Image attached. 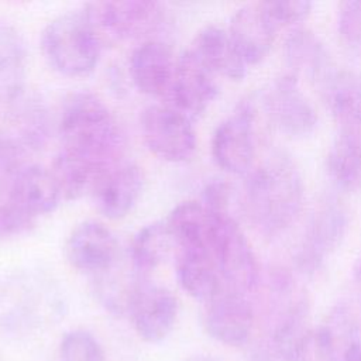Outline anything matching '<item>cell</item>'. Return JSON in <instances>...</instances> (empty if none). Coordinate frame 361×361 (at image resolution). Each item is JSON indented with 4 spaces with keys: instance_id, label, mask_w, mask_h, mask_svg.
<instances>
[{
    "instance_id": "4dcf8cb0",
    "label": "cell",
    "mask_w": 361,
    "mask_h": 361,
    "mask_svg": "<svg viewBox=\"0 0 361 361\" xmlns=\"http://www.w3.org/2000/svg\"><path fill=\"white\" fill-rule=\"evenodd\" d=\"M62 361H106L96 337L82 329L68 331L59 345Z\"/></svg>"
},
{
    "instance_id": "d4e9b609",
    "label": "cell",
    "mask_w": 361,
    "mask_h": 361,
    "mask_svg": "<svg viewBox=\"0 0 361 361\" xmlns=\"http://www.w3.org/2000/svg\"><path fill=\"white\" fill-rule=\"evenodd\" d=\"M326 169L337 189L347 193L361 189V133L338 130L327 151Z\"/></svg>"
},
{
    "instance_id": "4fadbf2b",
    "label": "cell",
    "mask_w": 361,
    "mask_h": 361,
    "mask_svg": "<svg viewBox=\"0 0 361 361\" xmlns=\"http://www.w3.org/2000/svg\"><path fill=\"white\" fill-rule=\"evenodd\" d=\"M144 188V175L133 162H117L97 179L92 195L97 210L107 219L127 216L138 202Z\"/></svg>"
},
{
    "instance_id": "7402d4cb",
    "label": "cell",
    "mask_w": 361,
    "mask_h": 361,
    "mask_svg": "<svg viewBox=\"0 0 361 361\" xmlns=\"http://www.w3.org/2000/svg\"><path fill=\"white\" fill-rule=\"evenodd\" d=\"M320 87L338 130L361 133V76L353 71L334 69Z\"/></svg>"
},
{
    "instance_id": "603a6c76",
    "label": "cell",
    "mask_w": 361,
    "mask_h": 361,
    "mask_svg": "<svg viewBox=\"0 0 361 361\" xmlns=\"http://www.w3.org/2000/svg\"><path fill=\"white\" fill-rule=\"evenodd\" d=\"M176 276L182 289L199 302L209 303L224 290L216 261L206 251L178 250Z\"/></svg>"
},
{
    "instance_id": "5bb4252c",
    "label": "cell",
    "mask_w": 361,
    "mask_h": 361,
    "mask_svg": "<svg viewBox=\"0 0 361 361\" xmlns=\"http://www.w3.org/2000/svg\"><path fill=\"white\" fill-rule=\"evenodd\" d=\"M206 305L204 326L214 340L226 345H241L250 338L255 314L247 295L221 290Z\"/></svg>"
},
{
    "instance_id": "7c38bea8",
    "label": "cell",
    "mask_w": 361,
    "mask_h": 361,
    "mask_svg": "<svg viewBox=\"0 0 361 361\" xmlns=\"http://www.w3.org/2000/svg\"><path fill=\"white\" fill-rule=\"evenodd\" d=\"M65 255L75 269L97 275L118 259V243L107 226L86 220L79 223L68 235Z\"/></svg>"
},
{
    "instance_id": "8d00e7d4",
    "label": "cell",
    "mask_w": 361,
    "mask_h": 361,
    "mask_svg": "<svg viewBox=\"0 0 361 361\" xmlns=\"http://www.w3.org/2000/svg\"><path fill=\"white\" fill-rule=\"evenodd\" d=\"M188 361H220V360H217L216 357H212V355L202 354V355H195V357L189 358Z\"/></svg>"
},
{
    "instance_id": "52a82bcc",
    "label": "cell",
    "mask_w": 361,
    "mask_h": 361,
    "mask_svg": "<svg viewBox=\"0 0 361 361\" xmlns=\"http://www.w3.org/2000/svg\"><path fill=\"white\" fill-rule=\"evenodd\" d=\"M212 252L224 290L247 295L257 286L259 267L255 254L237 221L228 214L219 219Z\"/></svg>"
},
{
    "instance_id": "f1b7e54d",
    "label": "cell",
    "mask_w": 361,
    "mask_h": 361,
    "mask_svg": "<svg viewBox=\"0 0 361 361\" xmlns=\"http://www.w3.org/2000/svg\"><path fill=\"white\" fill-rule=\"evenodd\" d=\"M10 116L16 124L11 134L27 151L39 149L48 138V118L42 103L38 99H23Z\"/></svg>"
},
{
    "instance_id": "3957f363",
    "label": "cell",
    "mask_w": 361,
    "mask_h": 361,
    "mask_svg": "<svg viewBox=\"0 0 361 361\" xmlns=\"http://www.w3.org/2000/svg\"><path fill=\"white\" fill-rule=\"evenodd\" d=\"M103 42L85 10H72L51 20L41 34L49 66L63 76H85L99 63Z\"/></svg>"
},
{
    "instance_id": "e575fe53",
    "label": "cell",
    "mask_w": 361,
    "mask_h": 361,
    "mask_svg": "<svg viewBox=\"0 0 361 361\" xmlns=\"http://www.w3.org/2000/svg\"><path fill=\"white\" fill-rule=\"evenodd\" d=\"M233 196L231 186L224 180L209 182L202 193V203L210 210L221 214H228V204Z\"/></svg>"
},
{
    "instance_id": "277c9868",
    "label": "cell",
    "mask_w": 361,
    "mask_h": 361,
    "mask_svg": "<svg viewBox=\"0 0 361 361\" xmlns=\"http://www.w3.org/2000/svg\"><path fill=\"white\" fill-rule=\"evenodd\" d=\"M258 93L241 100L235 111L223 120L212 137V157L219 168L233 175H248L257 155L255 123Z\"/></svg>"
},
{
    "instance_id": "44dd1931",
    "label": "cell",
    "mask_w": 361,
    "mask_h": 361,
    "mask_svg": "<svg viewBox=\"0 0 361 361\" xmlns=\"http://www.w3.org/2000/svg\"><path fill=\"white\" fill-rule=\"evenodd\" d=\"M190 49L214 76L241 80L247 75V63L235 49L227 30L219 25L209 24L200 28Z\"/></svg>"
},
{
    "instance_id": "f546056e",
    "label": "cell",
    "mask_w": 361,
    "mask_h": 361,
    "mask_svg": "<svg viewBox=\"0 0 361 361\" xmlns=\"http://www.w3.org/2000/svg\"><path fill=\"white\" fill-rule=\"evenodd\" d=\"M27 149L7 133H0V197H4L21 171L28 165Z\"/></svg>"
},
{
    "instance_id": "ba28073f",
    "label": "cell",
    "mask_w": 361,
    "mask_h": 361,
    "mask_svg": "<svg viewBox=\"0 0 361 361\" xmlns=\"http://www.w3.org/2000/svg\"><path fill=\"white\" fill-rule=\"evenodd\" d=\"M141 133L148 149L168 162L188 161L196 149L192 118L166 103L148 106L142 111Z\"/></svg>"
},
{
    "instance_id": "8992f818",
    "label": "cell",
    "mask_w": 361,
    "mask_h": 361,
    "mask_svg": "<svg viewBox=\"0 0 361 361\" xmlns=\"http://www.w3.org/2000/svg\"><path fill=\"white\" fill-rule=\"evenodd\" d=\"M82 8L103 45L145 37L155 31L162 18V8L155 1H92Z\"/></svg>"
},
{
    "instance_id": "7a4b0ae2",
    "label": "cell",
    "mask_w": 361,
    "mask_h": 361,
    "mask_svg": "<svg viewBox=\"0 0 361 361\" xmlns=\"http://www.w3.org/2000/svg\"><path fill=\"white\" fill-rule=\"evenodd\" d=\"M58 131L62 148L78 154L102 169L120 162L124 141L109 107L90 92H76L65 100Z\"/></svg>"
},
{
    "instance_id": "4316f807",
    "label": "cell",
    "mask_w": 361,
    "mask_h": 361,
    "mask_svg": "<svg viewBox=\"0 0 361 361\" xmlns=\"http://www.w3.org/2000/svg\"><path fill=\"white\" fill-rule=\"evenodd\" d=\"M118 262L120 258L109 269L97 274L94 290L100 303L109 312L121 316L128 314L135 292L148 278L140 274L131 261L127 269H123Z\"/></svg>"
},
{
    "instance_id": "836d02e7",
    "label": "cell",
    "mask_w": 361,
    "mask_h": 361,
    "mask_svg": "<svg viewBox=\"0 0 361 361\" xmlns=\"http://www.w3.org/2000/svg\"><path fill=\"white\" fill-rule=\"evenodd\" d=\"M262 6L279 30L283 25L305 20L310 14L313 4L310 1H262Z\"/></svg>"
},
{
    "instance_id": "e0dca14e",
    "label": "cell",
    "mask_w": 361,
    "mask_h": 361,
    "mask_svg": "<svg viewBox=\"0 0 361 361\" xmlns=\"http://www.w3.org/2000/svg\"><path fill=\"white\" fill-rule=\"evenodd\" d=\"M313 345L323 361H351L361 348V327L347 305H336L314 330Z\"/></svg>"
},
{
    "instance_id": "83f0119b",
    "label": "cell",
    "mask_w": 361,
    "mask_h": 361,
    "mask_svg": "<svg viewBox=\"0 0 361 361\" xmlns=\"http://www.w3.org/2000/svg\"><path fill=\"white\" fill-rule=\"evenodd\" d=\"M176 248L165 221H154L137 231L128 248V258L134 268L147 276L162 265Z\"/></svg>"
},
{
    "instance_id": "9a60e30c",
    "label": "cell",
    "mask_w": 361,
    "mask_h": 361,
    "mask_svg": "<svg viewBox=\"0 0 361 361\" xmlns=\"http://www.w3.org/2000/svg\"><path fill=\"white\" fill-rule=\"evenodd\" d=\"M176 59L162 41H142L131 52L128 71L134 86L144 94L165 99L175 75Z\"/></svg>"
},
{
    "instance_id": "ffe728a7",
    "label": "cell",
    "mask_w": 361,
    "mask_h": 361,
    "mask_svg": "<svg viewBox=\"0 0 361 361\" xmlns=\"http://www.w3.org/2000/svg\"><path fill=\"white\" fill-rule=\"evenodd\" d=\"M27 51L20 32L0 23V111H11L25 97Z\"/></svg>"
},
{
    "instance_id": "9c48e42d",
    "label": "cell",
    "mask_w": 361,
    "mask_h": 361,
    "mask_svg": "<svg viewBox=\"0 0 361 361\" xmlns=\"http://www.w3.org/2000/svg\"><path fill=\"white\" fill-rule=\"evenodd\" d=\"M259 106L271 123L285 135L303 138L317 126V113L299 86L296 75L276 78L267 90L258 93Z\"/></svg>"
},
{
    "instance_id": "8fae6325",
    "label": "cell",
    "mask_w": 361,
    "mask_h": 361,
    "mask_svg": "<svg viewBox=\"0 0 361 361\" xmlns=\"http://www.w3.org/2000/svg\"><path fill=\"white\" fill-rule=\"evenodd\" d=\"M128 316L134 330L144 341L161 343L175 327L178 299L168 288L147 279L135 292Z\"/></svg>"
},
{
    "instance_id": "ac0fdd59",
    "label": "cell",
    "mask_w": 361,
    "mask_h": 361,
    "mask_svg": "<svg viewBox=\"0 0 361 361\" xmlns=\"http://www.w3.org/2000/svg\"><path fill=\"white\" fill-rule=\"evenodd\" d=\"M220 214L202 202L186 200L176 204L164 221L178 250H200L212 254Z\"/></svg>"
},
{
    "instance_id": "1f68e13d",
    "label": "cell",
    "mask_w": 361,
    "mask_h": 361,
    "mask_svg": "<svg viewBox=\"0 0 361 361\" xmlns=\"http://www.w3.org/2000/svg\"><path fill=\"white\" fill-rule=\"evenodd\" d=\"M337 30L343 42L361 54V1H343L337 11Z\"/></svg>"
},
{
    "instance_id": "d6a6232c",
    "label": "cell",
    "mask_w": 361,
    "mask_h": 361,
    "mask_svg": "<svg viewBox=\"0 0 361 361\" xmlns=\"http://www.w3.org/2000/svg\"><path fill=\"white\" fill-rule=\"evenodd\" d=\"M37 220L6 197L0 199V240L28 233Z\"/></svg>"
},
{
    "instance_id": "cb8c5ba5",
    "label": "cell",
    "mask_w": 361,
    "mask_h": 361,
    "mask_svg": "<svg viewBox=\"0 0 361 361\" xmlns=\"http://www.w3.org/2000/svg\"><path fill=\"white\" fill-rule=\"evenodd\" d=\"M285 58L296 73L322 85L334 71L327 48L307 28H295L285 39Z\"/></svg>"
},
{
    "instance_id": "74e56055",
    "label": "cell",
    "mask_w": 361,
    "mask_h": 361,
    "mask_svg": "<svg viewBox=\"0 0 361 361\" xmlns=\"http://www.w3.org/2000/svg\"><path fill=\"white\" fill-rule=\"evenodd\" d=\"M351 361H361V348H360V351L355 354V357Z\"/></svg>"
},
{
    "instance_id": "2e32d148",
    "label": "cell",
    "mask_w": 361,
    "mask_h": 361,
    "mask_svg": "<svg viewBox=\"0 0 361 361\" xmlns=\"http://www.w3.org/2000/svg\"><path fill=\"white\" fill-rule=\"evenodd\" d=\"M276 25L267 14L262 3L244 4L237 8L227 32L243 61L248 65L261 62L275 41Z\"/></svg>"
},
{
    "instance_id": "30bf717a",
    "label": "cell",
    "mask_w": 361,
    "mask_h": 361,
    "mask_svg": "<svg viewBox=\"0 0 361 361\" xmlns=\"http://www.w3.org/2000/svg\"><path fill=\"white\" fill-rule=\"evenodd\" d=\"M217 93L214 75L190 48L183 51L176 59L173 80L165 103L193 120L207 110Z\"/></svg>"
},
{
    "instance_id": "5b68a950",
    "label": "cell",
    "mask_w": 361,
    "mask_h": 361,
    "mask_svg": "<svg viewBox=\"0 0 361 361\" xmlns=\"http://www.w3.org/2000/svg\"><path fill=\"white\" fill-rule=\"evenodd\" d=\"M350 224L344 203L329 196L312 213L303 238L295 252L296 268L303 275H314L341 245Z\"/></svg>"
},
{
    "instance_id": "d590c367",
    "label": "cell",
    "mask_w": 361,
    "mask_h": 361,
    "mask_svg": "<svg viewBox=\"0 0 361 361\" xmlns=\"http://www.w3.org/2000/svg\"><path fill=\"white\" fill-rule=\"evenodd\" d=\"M353 278L355 282V286L358 289V292L361 293V251L358 254V257L354 261V267H353Z\"/></svg>"
},
{
    "instance_id": "484cf974",
    "label": "cell",
    "mask_w": 361,
    "mask_h": 361,
    "mask_svg": "<svg viewBox=\"0 0 361 361\" xmlns=\"http://www.w3.org/2000/svg\"><path fill=\"white\" fill-rule=\"evenodd\" d=\"M49 169L58 185L62 200H75L86 192H92L99 176L106 171L65 148L55 155Z\"/></svg>"
},
{
    "instance_id": "6da1fadb",
    "label": "cell",
    "mask_w": 361,
    "mask_h": 361,
    "mask_svg": "<svg viewBox=\"0 0 361 361\" xmlns=\"http://www.w3.org/2000/svg\"><path fill=\"white\" fill-rule=\"evenodd\" d=\"M305 200L302 173L290 157L276 152L252 169L244 185L243 204L264 235H278L299 217Z\"/></svg>"
},
{
    "instance_id": "d6986e66",
    "label": "cell",
    "mask_w": 361,
    "mask_h": 361,
    "mask_svg": "<svg viewBox=\"0 0 361 361\" xmlns=\"http://www.w3.org/2000/svg\"><path fill=\"white\" fill-rule=\"evenodd\" d=\"M4 197L35 220L52 213L62 200L51 169L38 164H28Z\"/></svg>"
}]
</instances>
